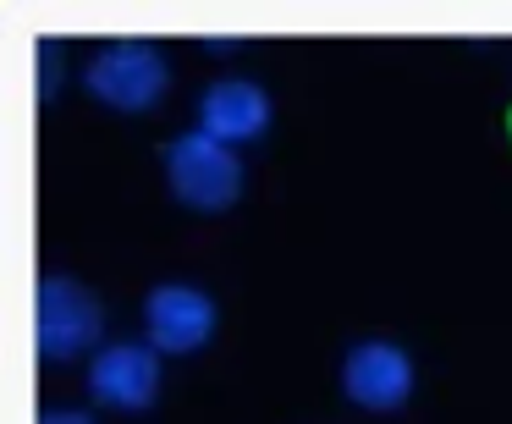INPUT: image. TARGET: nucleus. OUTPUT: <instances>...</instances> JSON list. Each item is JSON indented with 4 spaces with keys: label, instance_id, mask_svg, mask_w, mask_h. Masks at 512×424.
<instances>
[{
    "label": "nucleus",
    "instance_id": "f257e3e1",
    "mask_svg": "<svg viewBox=\"0 0 512 424\" xmlns=\"http://www.w3.org/2000/svg\"><path fill=\"white\" fill-rule=\"evenodd\" d=\"M105 331V309L89 287H78L72 276H39L34 287V347L50 364L89 353Z\"/></svg>",
    "mask_w": 512,
    "mask_h": 424
},
{
    "label": "nucleus",
    "instance_id": "f03ea898",
    "mask_svg": "<svg viewBox=\"0 0 512 424\" xmlns=\"http://www.w3.org/2000/svg\"><path fill=\"white\" fill-rule=\"evenodd\" d=\"M166 182L188 210H226L243 193V160L210 133H182L166 144Z\"/></svg>",
    "mask_w": 512,
    "mask_h": 424
},
{
    "label": "nucleus",
    "instance_id": "7ed1b4c3",
    "mask_svg": "<svg viewBox=\"0 0 512 424\" xmlns=\"http://www.w3.org/2000/svg\"><path fill=\"white\" fill-rule=\"evenodd\" d=\"M171 72L149 39H116L89 61V94L111 111H149L166 94Z\"/></svg>",
    "mask_w": 512,
    "mask_h": 424
},
{
    "label": "nucleus",
    "instance_id": "20e7f679",
    "mask_svg": "<svg viewBox=\"0 0 512 424\" xmlns=\"http://www.w3.org/2000/svg\"><path fill=\"white\" fill-rule=\"evenodd\" d=\"M215 320H221L215 298L199 287H188V281H166V287H155L144 303V331H149V347H155V353H199L215 336Z\"/></svg>",
    "mask_w": 512,
    "mask_h": 424
},
{
    "label": "nucleus",
    "instance_id": "39448f33",
    "mask_svg": "<svg viewBox=\"0 0 512 424\" xmlns=\"http://www.w3.org/2000/svg\"><path fill=\"white\" fill-rule=\"evenodd\" d=\"M89 391L94 402L116 413H144L160 397V353L144 342H111L89 358Z\"/></svg>",
    "mask_w": 512,
    "mask_h": 424
},
{
    "label": "nucleus",
    "instance_id": "423d86ee",
    "mask_svg": "<svg viewBox=\"0 0 512 424\" xmlns=\"http://www.w3.org/2000/svg\"><path fill=\"white\" fill-rule=\"evenodd\" d=\"M342 391L369 413H397L413 391V358L397 342H358L342 358Z\"/></svg>",
    "mask_w": 512,
    "mask_h": 424
},
{
    "label": "nucleus",
    "instance_id": "0eeeda50",
    "mask_svg": "<svg viewBox=\"0 0 512 424\" xmlns=\"http://www.w3.org/2000/svg\"><path fill=\"white\" fill-rule=\"evenodd\" d=\"M270 127V94L248 78H226L210 83L199 100V133H210L215 144H248Z\"/></svg>",
    "mask_w": 512,
    "mask_h": 424
},
{
    "label": "nucleus",
    "instance_id": "6e6552de",
    "mask_svg": "<svg viewBox=\"0 0 512 424\" xmlns=\"http://www.w3.org/2000/svg\"><path fill=\"white\" fill-rule=\"evenodd\" d=\"M34 78H39V100H56V83H61V50L50 39H39L34 50Z\"/></svg>",
    "mask_w": 512,
    "mask_h": 424
},
{
    "label": "nucleus",
    "instance_id": "1a4fd4ad",
    "mask_svg": "<svg viewBox=\"0 0 512 424\" xmlns=\"http://www.w3.org/2000/svg\"><path fill=\"white\" fill-rule=\"evenodd\" d=\"M39 424H94V419L78 408H50V413H39Z\"/></svg>",
    "mask_w": 512,
    "mask_h": 424
},
{
    "label": "nucleus",
    "instance_id": "9d476101",
    "mask_svg": "<svg viewBox=\"0 0 512 424\" xmlns=\"http://www.w3.org/2000/svg\"><path fill=\"white\" fill-rule=\"evenodd\" d=\"M507 133H512V116H507Z\"/></svg>",
    "mask_w": 512,
    "mask_h": 424
}]
</instances>
